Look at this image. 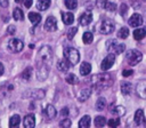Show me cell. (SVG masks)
<instances>
[{
    "label": "cell",
    "instance_id": "6da1fadb",
    "mask_svg": "<svg viewBox=\"0 0 146 128\" xmlns=\"http://www.w3.org/2000/svg\"><path fill=\"white\" fill-rule=\"evenodd\" d=\"M52 49L49 46H42L36 55V64L39 71L36 72V77L40 80H44L48 77V71L52 63Z\"/></svg>",
    "mask_w": 146,
    "mask_h": 128
},
{
    "label": "cell",
    "instance_id": "7a4b0ae2",
    "mask_svg": "<svg viewBox=\"0 0 146 128\" xmlns=\"http://www.w3.org/2000/svg\"><path fill=\"white\" fill-rule=\"evenodd\" d=\"M91 85L92 88L97 89V90H104L110 88L113 85V79L108 73H100V74H96L94 75L91 79Z\"/></svg>",
    "mask_w": 146,
    "mask_h": 128
},
{
    "label": "cell",
    "instance_id": "3957f363",
    "mask_svg": "<svg viewBox=\"0 0 146 128\" xmlns=\"http://www.w3.org/2000/svg\"><path fill=\"white\" fill-rule=\"evenodd\" d=\"M64 58L70 63V65H75L80 61V54L78 49L73 47H67L64 49Z\"/></svg>",
    "mask_w": 146,
    "mask_h": 128
},
{
    "label": "cell",
    "instance_id": "277c9868",
    "mask_svg": "<svg viewBox=\"0 0 146 128\" xmlns=\"http://www.w3.org/2000/svg\"><path fill=\"white\" fill-rule=\"evenodd\" d=\"M141 58H143V55H141V53H140L139 50H137V49H130V50L127 53V55H125V59H127L128 64L131 65V66L137 65V64L141 61Z\"/></svg>",
    "mask_w": 146,
    "mask_h": 128
},
{
    "label": "cell",
    "instance_id": "5b68a950",
    "mask_svg": "<svg viewBox=\"0 0 146 128\" xmlns=\"http://www.w3.org/2000/svg\"><path fill=\"white\" fill-rule=\"evenodd\" d=\"M106 48H107L108 53H112V54H121V53L124 51L125 45L124 43H119L116 40L112 39V40H108L106 42Z\"/></svg>",
    "mask_w": 146,
    "mask_h": 128
},
{
    "label": "cell",
    "instance_id": "8992f818",
    "mask_svg": "<svg viewBox=\"0 0 146 128\" xmlns=\"http://www.w3.org/2000/svg\"><path fill=\"white\" fill-rule=\"evenodd\" d=\"M115 29V25L113 23V21L108 19V18H104L102 22H100V25H99V31L103 33V34H111Z\"/></svg>",
    "mask_w": 146,
    "mask_h": 128
},
{
    "label": "cell",
    "instance_id": "52a82bcc",
    "mask_svg": "<svg viewBox=\"0 0 146 128\" xmlns=\"http://www.w3.org/2000/svg\"><path fill=\"white\" fill-rule=\"evenodd\" d=\"M114 62H115V55L112 54V53H110V54L102 61L100 69H102L103 71H107V70H110V69L113 66Z\"/></svg>",
    "mask_w": 146,
    "mask_h": 128
},
{
    "label": "cell",
    "instance_id": "ba28073f",
    "mask_svg": "<svg viewBox=\"0 0 146 128\" xmlns=\"http://www.w3.org/2000/svg\"><path fill=\"white\" fill-rule=\"evenodd\" d=\"M8 48H9L13 53H19V51L23 50L24 43H23V41L19 40V39H11V40H9V42H8Z\"/></svg>",
    "mask_w": 146,
    "mask_h": 128
},
{
    "label": "cell",
    "instance_id": "9c48e42d",
    "mask_svg": "<svg viewBox=\"0 0 146 128\" xmlns=\"http://www.w3.org/2000/svg\"><path fill=\"white\" fill-rule=\"evenodd\" d=\"M44 30L49 31V32H54L57 30V21L54 16L47 17V19L44 22Z\"/></svg>",
    "mask_w": 146,
    "mask_h": 128
},
{
    "label": "cell",
    "instance_id": "30bf717a",
    "mask_svg": "<svg viewBox=\"0 0 146 128\" xmlns=\"http://www.w3.org/2000/svg\"><path fill=\"white\" fill-rule=\"evenodd\" d=\"M91 22H92V14H91L90 11L83 13V14L80 16V18H79V23H80V25H82V26H88Z\"/></svg>",
    "mask_w": 146,
    "mask_h": 128
},
{
    "label": "cell",
    "instance_id": "8fae6325",
    "mask_svg": "<svg viewBox=\"0 0 146 128\" xmlns=\"http://www.w3.org/2000/svg\"><path fill=\"white\" fill-rule=\"evenodd\" d=\"M141 24H143V17L139 14H132L131 17L129 18V25L130 26L137 27V26H140Z\"/></svg>",
    "mask_w": 146,
    "mask_h": 128
},
{
    "label": "cell",
    "instance_id": "7c38bea8",
    "mask_svg": "<svg viewBox=\"0 0 146 128\" xmlns=\"http://www.w3.org/2000/svg\"><path fill=\"white\" fill-rule=\"evenodd\" d=\"M135 122L139 126H145V114H144V111L141 109H138L136 112H135Z\"/></svg>",
    "mask_w": 146,
    "mask_h": 128
},
{
    "label": "cell",
    "instance_id": "4fadbf2b",
    "mask_svg": "<svg viewBox=\"0 0 146 128\" xmlns=\"http://www.w3.org/2000/svg\"><path fill=\"white\" fill-rule=\"evenodd\" d=\"M23 123H24V127H26V128H33L35 126V117L33 114L25 115V118L23 120Z\"/></svg>",
    "mask_w": 146,
    "mask_h": 128
},
{
    "label": "cell",
    "instance_id": "5bb4252c",
    "mask_svg": "<svg viewBox=\"0 0 146 128\" xmlns=\"http://www.w3.org/2000/svg\"><path fill=\"white\" fill-rule=\"evenodd\" d=\"M90 95H91V89H90V88L82 89V90H80V93L78 94V99H79L80 102H84V101H87V99L90 97Z\"/></svg>",
    "mask_w": 146,
    "mask_h": 128
},
{
    "label": "cell",
    "instance_id": "9a60e30c",
    "mask_svg": "<svg viewBox=\"0 0 146 128\" xmlns=\"http://www.w3.org/2000/svg\"><path fill=\"white\" fill-rule=\"evenodd\" d=\"M110 112L115 114V115H117V117H122L125 113V110H124L123 106H119V105H114L113 104L112 106H110Z\"/></svg>",
    "mask_w": 146,
    "mask_h": 128
},
{
    "label": "cell",
    "instance_id": "2e32d148",
    "mask_svg": "<svg viewBox=\"0 0 146 128\" xmlns=\"http://www.w3.org/2000/svg\"><path fill=\"white\" fill-rule=\"evenodd\" d=\"M44 114H46V115H47V118H49V119L55 118V117H56V114H57V112H56V109L54 107V105L48 104V105L44 107Z\"/></svg>",
    "mask_w": 146,
    "mask_h": 128
},
{
    "label": "cell",
    "instance_id": "e0dca14e",
    "mask_svg": "<svg viewBox=\"0 0 146 128\" xmlns=\"http://www.w3.org/2000/svg\"><path fill=\"white\" fill-rule=\"evenodd\" d=\"M63 17V23L65 25H71L74 22V15L72 13H62Z\"/></svg>",
    "mask_w": 146,
    "mask_h": 128
},
{
    "label": "cell",
    "instance_id": "ac0fdd59",
    "mask_svg": "<svg viewBox=\"0 0 146 128\" xmlns=\"http://www.w3.org/2000/svg\"><path fill=\"white\" fill-rule=\"evenodd\" d=\"M57 69H58L59 71H62V72H66V71H68V69H70V63H68L65 58L59 59V61L57 62Z\"/></svg>",
    "mask_w": 146,
    "mask_h": 128
},
{
    "label": "cell",
    "instance_id": "d6986e66",
    "mask_svg": "<svg viewBox=\"0 0 146 128\" xmlns=\"http://www.w3.org/2000/svg\"><path fill=\"white\" fill-rule=\"evenodd\" d=\"M50 5H51V1H50V0H38V2H36V8H38L39 10L43 11V10L48 9V8L50 7Z\"/></svg>",
    "mask_w": 146,
    "mask_h": 128
},
{
    "label": "cell",
    "instance_id": "ffe728a7",
    "mask_svg": "<svg viewBox=\"0 0 146 128\" xmlns=\"http://www.w3.org/2000/svg\"><path fill=\"white\" fill-rule=\"evenodd\" d=\"M145 35H146V31H145V29H143V27H138V29H136L135 31H133V38L136 39V40H141V39H144L145 38Z\"/></svg>",
    "mask_w": 146,
    "mask_h": 128
},
{
    "label": "cell",
    "instance_id": "44dd1931",
    "mask_svg": "<svg viewBox=\"0 0 146 128\" xmlns=\"http://www.w3.org/2000/svg\"><path fill=\"white\" fill-rule=\"evenodd\" d=\"M90 72H91V65H90V63L83 62L81 64V66H80V73L82 75H88Z\"/></svg>",
    "mask_w": 146,
    "mask_h": 128
},
{
    "label": "cell",
    "instance_id": "7402d4cb",
    "mask_svg": "<svg viewBox=\"0 0 146 128\" xmlns=\"http://www.w3.org/2000/svg\"><path fill=\"white\" fill-rule=\"evenodd\" d=\"M29 19L31 21V23L33 25H36V24H39L41 22V16H40V14L32 11V13L29 14Z\"/></svg>",
    "mask_w": 146,
    "mask_h": 128
},
{
    "label": "cell",
    "instance_id": "603a6c76",
    "mask_svg": "<svg viewBox=\"0 0 146 128\" xmlns=\"http://www.w3.org/2000/svg\"><path fill=\"white\" fill-rule=\"evenodd\" d=\"M90 123H91L90 117L89 115H83L81 118V120L79 121V127H81V128H88L90 126Z\"/></svg>",
    "mask_w": 146,
    "mask_h": 128
},
{
    "label": "cell",
    "instance_id": "cb8c5ba5",
    "mask_svg": "<svg viewBox=\"0 0 146 128\" xmlns=\"http://www.w3.org/2000/svg\"><path fill=\"white\" fill-rule=\"evenodd\" d=\"M137 95L139 97H141L143 99L145 98V81H140L138 85H137Z\"/></svg>",
    "mask_w": 146,
    "mask_h": 128
},
{
    "label": "cell",
    "instance_id": "d4e9b609",
    "mask_svg": "<svg viewBox=\"0 0 146 128\" xmlns=\"http://www.w3.org/2000/svg\"><path fill=\"white\" fill-rule=\"evenodd\" d=\"M131 90H132V86L130 82H123L121 85V91L123 95H129L131 93Z\"/></svg>",
    "mask_w": 146,
    "mask_h": 128
},
{
    "label": "cell",
    "instance_id": "484cf974",
    "mask_svg": "<svg viewBox=\"0 0 146 128\" xmlns=\"http://www.w3.org/2000/svg\"><path fill=\"white\" fill-rule=\"evenodd\" d=\"M13 17L15 21H23L24 19V14L22 11V9L19 8H15L13 11Z\"/></svg>",
    "mask_w": 146,
    "mask_h": 128
},
{
    "label": "cell",
    "instance_id": "4316f807",
    "mask_svg": "<svg viewBox=\"0 0 146 128\" xmlns=\"http://www.w3.org/2000/svg\"><path fill=\"white\" fill-rule=\"evenodd\" d=\"M94 123L96 127H104L106 125V118L102 117V115H97L94 120Z\"/></svg>",
    "mask_w": 146,
    "mask_h": 128
},
{
    "label": "cell",
    "instance_id": "83f0119b",
    "mask_svg": "<svg viewBox=\"0 0 146 128\" xmlns=\"http://www.w3.org/2000/svg\"><path fill=\"white\" fill-rule=\"evenodd\" d=\"M65 81H66L67 83H70V85H76V83L79 82V79H78V77H76L75 74L70 73V74H67V77L65 78Z\"/></svg>",
    "mask_w": 146,
    "mask_h": 128
},
{
    "label": "cell",
    "instance_id": "f1b7e54d",
    "mask_svg": "<svg viewBox=\"0 0 146 128\" xmlns=\"http://www.w3.org/2000/svg\"><path fill=\"white\" fill-rule=\"evenodd\" d=\"M105 106H106V99L104 97H99L97 99V102H96V110L97 111H102V110L105 109Z\"/></svg>",
    "mask_w": 146,
    "mask_h": 128
},
{
    "label": "cell",
    "instance_id": "f546056e",
    "mask_svg": "<svg viewBox=\"0 0 146 128\" xmlns=\"http://www.w3.org/2000/svg\"><path fill=\"white\" fill-rule=\"evenodd\" d=\"M19 123H21V117L18 114H14L9 120V126L10 127H17Z\"/></svg>",
    "mask_w": 146,
    "mask_h": 128
},
{
    "label": "cell",
    "instance_id": "4dcf8cb0",
    "mask_svg": "<svg viewBox=\"0 0 146 128\" xmlns=\"http://www.w3.org/2000/svg\"><path fill=\"white\" fill-rule=\"evenodd\" d=\"M128 35H129V29H128L127 26L121 27V29L119 30V32H117V37H119L120 39H127Z\"/></svg>",
    "mask_w": 146,
    "mask_h": 128
},
{
    "label": "cell",
    "instance_id": "1f68e13d",
    "mask_svg": "<svg viewBox=\"0 0 146 128\" xmlns=\"http://www.w3.org/2000/svg\"><path fill=\"white\" fill-rule=\"evenodd\" d=\"M82 40H83V42H84L86 45L91 43L92 40H94V35H92V33H91V32H84L83 35H82Z\"/></svg>",
    "mask_w": 146,
    "mask_h": 128
},
{
    "label": "cell",
    "instance_id": "d6a6232c",
    "mask_svg": "<svg viewBox=\"0 0 146 128\" xmlns=\"http://www.w3.org/2000/svg\"><path fill=\"white\" fill-rule=\"evenodd\" d=\"M64 3L66 6V8H68L70 10H74L78 7V0H65Z\"/></svg>",
    "mask_w": 146,
    "mask_h": 128
},
{
    "label": "cell",
    "instance_id": "836d02e7",
    "mask_svg": "<svg viewBox=\"0 0 146 128\" xmlns=\"http://www.w3.org/2000/svg\"><path fill=\"white\" fill-rule=\"evenodd\" d=\"M107 123H108V126L110 127H117L119 125H120V118H112V119H110L108 121H106Z\"/></svg>",
    "mask_w": 146,
    "mask_h": 128
},
{
    "label": "cell",
    "instance_id": "e575fe53",
    "mask_svg": "<svg viewBox=\"0 0 146 128\" xmlns=\"http://www.w3.org/2000/svg\"><path fill=\"white\" fill-rule=\"evenodd\" d=\"M76 32H78V27H76V26L71 27V29L68 30V32H67V39H68V40H72Z\"/></svg>",
    "mask_w": 146,
    "mask_h": 128
},
{
    "label": "cell",
    "instance_id": "d590c367",
    "mask_svg": "<svg viewBox=\"0 0 146 128\" xmlns=\"http://www.w3.org/2000/svg\"><path fill=\"white\" fill-rule=\"evenodd\" d=\"M31 72H32V69H31V67H29V69L24 70V72L22 73V78H23V79H25V80H29V79H30V77H31Z\"/></svg>",
    "mask_w": 146,
    "mask_h": 128
},
{
    "label": "cell",
    "instance_id": "8d00e7d4",
    "mask_svg": "<svg viewBox=\"0 0 146 128\" xmlns=\"http://www.w3.org/2000/svg\"><path fill=\"white\" fill-rule=\"evenodd\" d=\"M105 8H106L107 10H110V11H115V9H116V5H115L114 2H106Z\"/></svg>",
    "mask_w": 146,
    "mask_h": 128
},
{
    "label": "cell",
    "instance_id": "74e56055",
    "mask_svg": "<svg viewBox=\"0 0 146 128\" xmlns=\"http://www.w3.org/2000/svg\"><path fill=\"white\" fill-rule=\"evenodd\" d=\"M59 126H60V127H71V120L67 119V118H64V119L59 122Z\"/></svg>",
    "mask_w": 146,
    "mask_h": 128
},
{
    "label": "cell",
    "instance_id": "f35d334b",
    "mask_svg": "<svg viewBox=\"0 0 146 128\" xmlns=\"http://www.w3.org/2000/svg\"><path fill=\"white\" fill-rule=\"evenodd\" d=\"M106 2H107V0H96V5L98 8H105Z\"/></svg>",
    "mask_w": 146,
    "mask_h": 128
},
{
    "label": "cell",
    "instance_id": "ab89813d",
    "mask_svg": "<svg viewBox=\"0 0 146 128\" xmlns=\"http://www.w3.org/2000/svg\"><path fill=\"white\" fill-rule=\"evenodd\" d=\"M127 10H128V6H127L125 3H122V5H121V8H120V14H121L122 16H124L125 13H127Z\"/></svg>",
    "mask_w": 146,
    "mask_h": 128
},
{
    "label": "cell",
    "instance_id": "60d3db41",
    "mask_svg": "<svg viewBox=\"0 0 146 128\" xmlns=\"http://www.w3.org/2000/svg\"><path fill=\"white\" fill-rule=\"evenodd\" d=\"M60 115H62V118H67V115H68V109L67 107H63L62 111H60Z\"/></svg>",
    "mask_w": 146,
    "mask_h": 128
},
{
    "label": "cell",
    "instance_id": "b9f144b4",
    "mask_svg": "<svg viewBox=\"0 0 146 128\" xmlns=\"http://www.w3.org/2000/svg\"><path fill=\"white\" fill-rule=\"evenodd\" d=\"M132 70H123V72H122V75L124 77V78H127V77H129V75H131L132 74Z\"/></svg>",
    "mask_w": 146,
    "mask_h": 128
},
{
    "label": "cell",
    "instance_id": "7bdbcfd3",
    "mask_svg": "<svg viewBox=\"0 0 146 128\" xmlns=\"http://www.w3.org/2000/svg\"><path fill=\"white\" fill-rule=\"evenodd\" d=\"M22 1H23L24 6H25L26 8H30V7L32 6V3H33V0H22Z\"/></svg>",
    "mask_w": 146,
    "mask_h": 128
},
{
    "label": "cell",
    "instance_id": "ee69618b",
    "mask_svg": "<svg viewBox=\"0 0 146 128\" xmlns=\"http://www.w3.org/2000/svg\"><path fill=\"white\" fill-rule=\"evenodd\" d=\"M7 32H8V33H10V34L13 35V34L15 33V26H14V25H9V26H8V29H7Z\"/></svg>",
    "mask_w": 146,
    "mask_h": 128
},
{
    "label": "cell",
    "instance_id": "f6af8a7d",
    "mask_svg": "<svg viewBox=\"0 0 146 128\" xmlns=\"http://www.w3.org/2000/svg\"><path fill=\"white\" fill-rule=\"evenodd\" d=\"M0 6L3 8L8 7V0H0Z\"/></svg>",
    "mask_w": 146,
    "mask_h": 128
},
{
    "label": "cell",
    "instance_id": "bcb514c9",
    "mask_svg": "<svg viewBox=\"0 0 146 128\" xmlns=\"http://www.w3.org/2000/svg\"><path fill=\"white\" fill-rule=\"evenodd\" d=\"M3 71H5V67H3V65H2V63L0 62V77L3 74Z\"/></svg>",
    "mask_w": 146,
    "mask_h": 128
},
{
    "label": "cell",
    "instance_id": "7dc6e473",
    "mask_svg": "<svg viewBox=\"0 0 146 128\" xmlns=\"http://www.w3.org/2000/svg\"><path fill=\"white\" fill-rule=\"evenodd\" d=\"M15 1H16V2H17V3H18V2H21V1H22V0H15Z\"/></svg>",
    "mask_w": 146,
    "mask_h": 128
}]
</instances>
